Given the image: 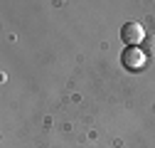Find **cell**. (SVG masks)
<instances>
[{"label":"cell","mask_w":155,"mask_h":148,"mask_svg":"<svg viewBox=\"0 0 155 148\" xmlns=\"http://www.w3.org/2000/svg\"><path fill=\"white\" fill-rule=\"evenodd\" d=\"M121 40H123L126 47H138L145 40V32H143V27L138 22H126L121 27Z\"/></svg>","instance_id":"6da1fadb"},{"label":"cell","mask_w":155,"mask_h":148,"mask_svg":"<svg viewBox=\"0 0 155 148\" xmlns=\"http://www.w3.org/2000/svg\"><path fill=\"white\" fill-rule=\"evenodd\" d=\"M121 62L128 72H138V69L145 67V54H143L140 47H126L123 54H121Z\"/></svg>","instance_id":"7a4b0ae2"},{"label":"cell","mask_w":155,"mask_h":148,"mask_svg":"<svg viewBox=\"0 0 155 148\" xmlns=\"http://www.w3.org/2000/svg\"><path fill=\"white\" fill-rule=\"evenodd\" d=\"M143 54L155 57V35H150V37H145V40H143Z\"/></svg>","instance_id":"3957f363"}]
</instances>
